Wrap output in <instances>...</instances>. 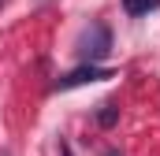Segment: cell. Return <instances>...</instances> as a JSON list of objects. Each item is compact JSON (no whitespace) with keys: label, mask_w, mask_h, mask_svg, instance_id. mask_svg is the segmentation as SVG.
Listing matches in <instances>:
<instances>
[{"label":"cell","mask_w":160,"mask_h":156,"mask_svg":"<svg viewBox=\"0 0 160 156\" xmlns=\"http://www.w3.org/2000/svg\"><path fill=\"white\" fill-rule=\"evenodd\" d=\"M78 60L82 63H93V67H101V60L112 52V30L104 26V22H89L86 30L78 34Z\"/></svg>","instance_id":"6da1fadb"},{"label":"cell","mask_w":160,"mask_h":156,"mask_svg":"<svg viewBox=\"0 0 160 156\" xmlns=\"http://www.w3.org/2000/svg\"><path fill=\"white\" fill-rule=\"evenodd\" d=\"M101 78H116L112 67H93V63H82L71 75H63L56 82V89H75V85H89V82H101Z\"/></svg>","instance_id":"7a4b0ae2"},{"label":"cell","mask_w":160,"mask_h":156,"mask_svg":"<svg viewBox=\"0 0 160 156\" xmlns=\"http://www.w3.org/2000/svg\"><path fill=\"white\" fill-rule=\"evenodd\" d=\"M160 0H123V11L130 15V19H142V15H149V11H157Z\"/></svg>","instance_id":"3957f363"},{"label":"cell","mask_w":160,"mask_h":156,"mask_svg":"<svg viewBox=\"0 0 160 156\" xmlns=\"http://www.w3.org/2000/svg\"><path fill=\"white\" fill-rule=\"evenodd\" d=\"M116 123H119V108H116L112 100H104V104L97 108V126H104V130H112Z\"/></svg>","instance_id":"277c9868"},{"label":"cell","mask_w":160,"mask_h":156,"mask_svg":"<svg viewBox=\"0 0 160 156\" xmlns=\"http://www.w3.org/2000/svg\"><path fill=\"white\" fill-rule=\"evenodd\" d=\"M60 156H75V153H71V145H67V141H60Z\"/></svg>","instance_id":"5b68a950"},{"label":"cell","mask_w":160,"mask_h":156,"mask_svg":"<svg viewBox=\"0 0 160 156\" xmlns=\"http://www.w3.org/2000/svg\"><path fill=\"white\" fill-rule=\"evenodd\" d=\"M104 156H123V153H116V149H108V153H104Z\"/></svg>","instance_id":"8992f818"},{"label":"cell","mask_w":160,"mask_h":156,"mask_svg":"<svg viewBox=\"0 0 160 156\" xmlns=\"http://www.w3.org/2000/svg\"><path fill=\"white\" fill-rule=\"evenodd\" d=\"M0 156H8V153H0Z\"/></svg>","instance_id":"52a82bcc"}]
</instances>
